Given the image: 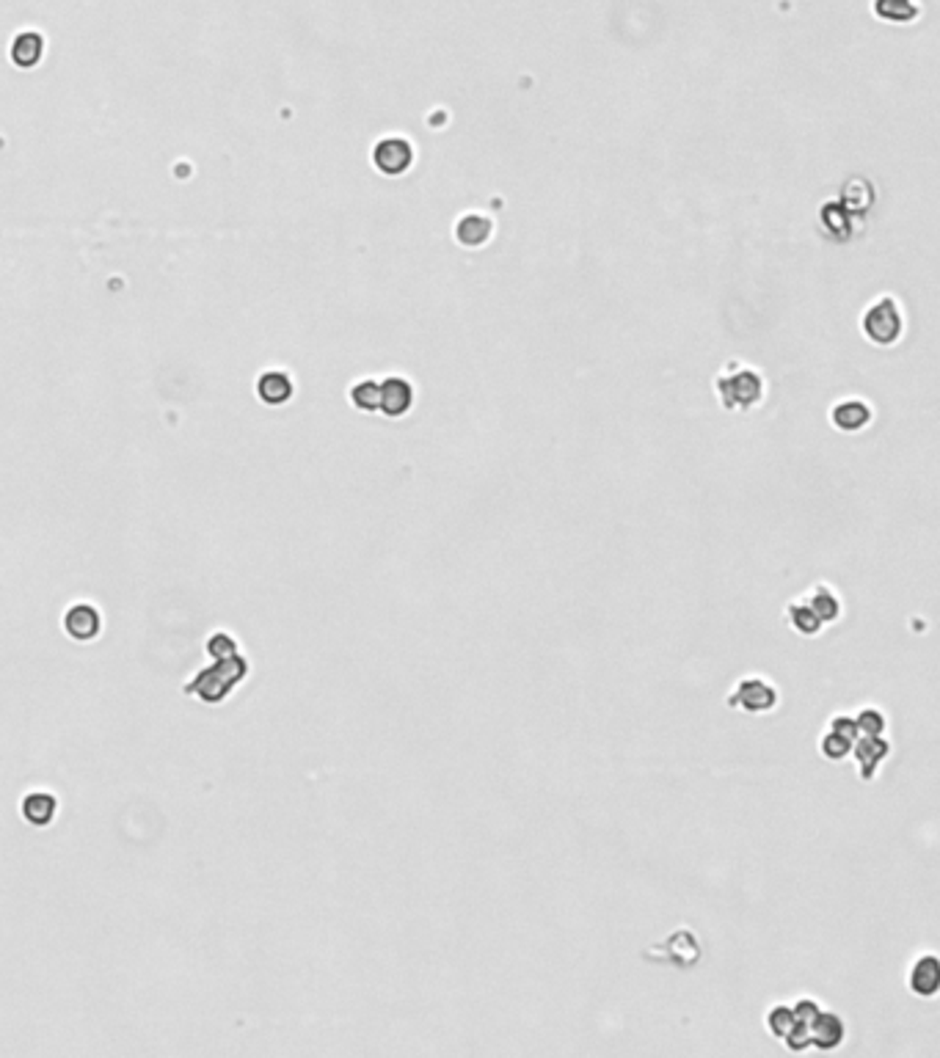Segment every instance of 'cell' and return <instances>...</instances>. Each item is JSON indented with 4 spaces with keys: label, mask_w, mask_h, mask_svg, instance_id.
Returning a JSON list of instances; mask_svg holds the SVG:
<instances>
[{
    "label": "cell",
    "mask_w": 940,
    "mask_h": 1058,
    "mask_svg": "<svg viewBox=\"0 0 940 1058\" xmlns=\"http://www.w3.org/2000/svg\"><path fill=\"white\" fill-rule=\"evenodd\" d=\"M855 725L860 736H883L885 731V716L877 708H860L855 716Z\"/></svg>",
    "instance_id": "cell-19"
},
{
    "label": "cell",
    "mask_w": 940,
    "mask_h": 1058,
    "mask_svg": "<svg viewBox=\"0 0 940 1058\" xmlns=\"http://www.w3.org/2000/svg\"><path fill=\"white\" fill-rule=\"evenodd\" d=\"M849 755H852L855 764H857V769H860V777H863V780H872V777L877 775L880 764L891 755V744H888L883 736H857V739L852 741Z\"/></svg>",
    "instance_id": "cell-5"
},
{
    "label": "cell",
    "mask_w": 940,
    "mask_h": 1058,
    "mask_svg": "<svg viewBox=\"0 0 940 1058\" xmlns=\"http://www.w3.org/2000/svg\"><path fill=\"white\" fill-rule=\"evenodd\" d=\"M831 420H833V425L839 430L855 433V430H863L872 422V408L866 403H860V400H844V403H839L833 408Z\"/></svg>",
    "instance_id": "cell-11"
},
{
    "label": "cell",
    "mask_w": 940,
    "mask_h": 1058,
    "mask_svg": "<svg viewBox=\"0 0 940 1058\" xmlns=\"http://www.w3.org/2000/svg\"><path fill=\"white\" fill-rule=\"evenodd\" d=\"M863 331L877 345H891L901 336V315L896 300L891 298H880L877 304L869 307V312L863 315Z\"/></svg>",
    "instance_id": "cell-3"
},
{
    "label": "cell",
    "mask_w": 940,
    "mask_h": 1058,
    "mask_svg": "<svg viewBox=\"0 0 940 1058\" xmlns=\"http://www.w3.org/2000/svg\"><path fill=\"white\" fill-rule=\"evenodd\" d=\"M783 1042H786V1047L792 1050V1053H805V1050L811 1047V1031H808V1026L797 1023L792 1031H788V1034L783 1036Z\"/></svg>",
    "instance_id": "cell-24"
},
{
    "label": "cell",
    "mask_w": 940,
    "mask_h": 1058,
    "mask_svg": "<svg viewBox=\"0 0 940 1058\" xmlns=\"http://www.w3.org/2000/svg\"><path fill=\"white\" fill-rule=\"evenodd\" d=\"M12 56H14V61L20 64V66H33L36 61L42 58V39L36 33H25V36H20V39L14 42V50H12Z\"/></svg>",
    "instance_id": "cell-18"
},
{
    "label": "cell",
    "mask_w": 940,
    "mask_h": 1058,
    "mask_svg": "<svg viewBox=\"0 0 940 1058\" xmlns=\"http://www.w3.org/2000/svg\"><path fill=\"white\" fill-rule=\"evenodd\" d=\"M792 1011H795V1017H797V1023H803V1026H811L814 1019H816V1014H819L822 1009H819V1003H816V1001H811V998H803V1001H797V1003L792 1006Z\"/></svg>",
    "instance_id": "cell-25"
},
{
    "label": "cell",
    "mask_w": 940,
    "mask_h": 1058,
    "mask_svg": "<svg viewBox=\"0 0 940 1058\" xmlns=\"http://www.w3.org/2000/svg\"><path fill=\"white\" fill-rule=\"evenodd\" d=\"M718 392L726 408L736 411H747L753 408L762 397H764V381L759 377V372L753 369H739L734 375H720L718 377Z\"/></svg>",
    "instance_id": "cell-2"
},
{
    "label": "cell",
    "mask_w": 940,
    "mask_h": 1058,
    "mask_svg": "<svg viewBox=\"0 0 940 1058\" xmlns=\"http://www.w3.org/2000/svg\"><path fill=\"white\" fill-rule=\"evenodd\" d=\"M795 1026H797V1017H795L792 1006L778 1003V1006L770 1009V1014H767V1028H770V1034H772L775 1039H783Z\"/></svg>",
    "instance_id": "cell-17"
},
{
    "label": "cell",
    "mask_w": 940,
    "mask_h": 1058,
    "mask_svg": "<svg viewBox=\"0 0 940 1058\" xmlns=\"http://www.w3.org/2000/svg\"><path fill=\"white\" fill-rule=\"evenodd\" d=\"M827 731H833L836 736L847 739L849 744H852V741L860 736V733H857V725H855V716H847V714H839V716H833L831 725H827Z\"/></svg>",
    "instance_id": "cell-23"
},
{
    "label": "cell",
    "mask_w": 940,
    "mask_h": 1058,
    "mask_svg": "<svg viewBox=\"0 0 940 1058\" xmlns=\"http://www.w3.org/2000/svg\"><path fill=\"white\" fill-rule=\"evenodd\" d=\"M290 395H292V384H290L287 375H282V372H268V375H262V381H259V397L265 400V403L279 405V403H284Z\"/></svg>",
    "instance_id": "cell-16"
},
{
    "label": "cell",
    "mask_w": 940,
    "mask_h": 1058,
    "mask_svg": "<svg viewBox=\"0 0 940 1058\" xmlns=\"http://www.w3.org/2000/svg\"><path fill=\"white\" fill-rule=\"evenodd\" d=\"M786 620H788V626H792V629H795L797 634H803V637H814V634H819L822 626H824L805 601L792 603V607L786 610Z\"/></svg>",
    "instance_id": "cell-15"
},
{
    "label": "cell",
    "mask_w": 940,
    "mask_h": 1058,
    "mask_svg": "<svg viewBox=\"0 0 940 1058\" xmlns=\"http://www.w3.org/2000/svg\"><path fill=\"white\" fill-rule=\"evenodd\" d=\"M910 993L918 998H935L937 987H940V962L937 957L927 954L921 959H916V965L910 967Z\"/></svg>",
    "instance_id": "cell-9"
},
{
    "label": "cell",
    "mask_w": 940,
    "mask_h": 1058,
    "mask_svg": "<svg viewBox=\"0 0 940 1058\" xmlns=\"http://www.w3.org/2000/svg\"><path fill=\"white\" fill-rule=\"evenodd\" d=\"M805 603L816 612L822 623H836L841 615V601L827 585H816L811 593H805Z\"/></svg>",
    "instance_id": "cell-13"
},
{
    "label": "cell",
    "mask_w": 940,
    "mask_h": 1058,
    "mask_svg": "<svg viewBox=\"0 0 940 1058\" xmlns=\"http://www.w3.org/2000/svg\"><path fill=\"white\" fill-rule=\"evenodd\" d=\"M492 232H494L492 221H488L485 215H477V212L464 215V218L458 221V226H456V238H458L464 246H469V248L483 246L488 238H492Z\"/></svg>",
    "instance_id": "cell-14"
},
{
    "label": "cell",
    "mask_w": 940,
    "mask_h": 1058,
    "mask_svg": "<svg viewBox=\"0 0 940 1058\" xmlns=\"http://www.w3.org/2000/svg\"><path fill=\"white\" fill-rule=\"evenodd\" d=\"M248 672V664L243 656H232V659H223L215 662V667L202 670L191 684H187V695H199L205 703H221L232 692V687L238 681H243Z\"/></svg>",
    "instance_id": "cell-1"
},
{
    "label": "cell",
    "mask_w": 940,
    "mask_h": 1058,
    "mask_svg": "<svg viewBox=\"0 0 940 1058\" xmlns=\"http://www.w3.org/2000/svg\"><path fill=\"white\" fill-rule=\"evenodd\" d=\"M775 703H778L775 687L767 681V678H756V675H750V678H742V681H736L734 692L728 695V706H731V708H742V711H747V714H764V711H772Z\"/></svg>",
    "instance_id": "cell-4"
},
{
    "label": "cell",
    "mask_w": 940,
    "mask_h": 1058,
    "mask_svg": "<svg viewBox=\"0 0 940 1058\" xmlns=\"http://www.w3.org/2000/svg\"><path fill=\"white\" fill-rule=\"evenodd\" d=\"M811 1031V1047L822 1050V1053H831L836 1047H841L844 1036H847V1026L841 1014L836 1011H819L816 1019L808 1026Z\"/></svg>",
    "instance_id": "cell-7"
},
{
    "label": "cell",
    "mask_w": 940,
    "mask_h": 1058,
    "mask_svg": "<svg viewBox=\"0 0 940 1058\" xmlns=\"http://www.w3.org/2000/svg\"><path fill=\"white\" fill-rule=\"evenodd\" d=\"M64 629L72 639L89 642L100 634V612L89 607V603H78V607H72L64 615Z\"/></svg>",
    "instance_id": "cell-10"
},
{
    "label": "cell",
    "mask_w": 940,
    "mask_h": 1058,
    "mask_svg": "<svg viewBox=\"0 0 940 1058\" xmlns=\"http://www.w3.org/2000/svg\"><path fill=\"white\" fill-rule=\"evenodd\" d=\"M351 400H353V405L361 408V411H379V400H381L379 384H375V381H364V384L353 386Z\"/></svg>",
    "instance_id": "cell-21"
},
{
    "label": "cell",
    "mask_w": 940,
    "mask_h": 1058,
    "mask_svg": "<svg viewBox=\"0 0 940 1058\" xmlns=\"http://www.w3.org/2000/svg\"><path fill=\"white\" fill-rule=\"evenodd\" d=\"M372 160H375V166H379V171H384L389 177H397V174L411 169L413 146L405 138H387V141H381L379 146H375Z\"/></svg>",
    "instance_id": "cell-6"
},
{
    "label": "cell",
    "mask_w": 940,
    "mask_h": 1058,
    "mask_svg": "<svg viewBox=\"0 0 940 1058\" xmlns=\"http://www.w3.org/2000/svg\"><path fill=\"white\" fill-rule=\"evenodd\" d=\"M56 811H58V802L48 791H33L22 800V816L33 827H48L56 819Z\"/></svg>",
    "instance_id": "cell-12"
},
{
    "label": "cell",
    "mask_w": 940,
    "mask_h": 1058,
    "mask_svg": "<svg viewBox=\"0 0 940 1058\" xmlns=\"http://www.w3.org/2000/svg\"><path fill=\"white\" fill-rule=\"evenodd\" d=\"M379 392H381V400H379V408L387 413V417H403V413H408L411 411V405H413V386L405 381V377H387V381L379 386Z\"/></svg>",
    "instance_id": "cell-8"
},
{
    "label": "cell",
    "mask_w": 940,
    "mask_h": 1058,
    "mask_svg": "<svg viewBox=\"0 0 940 1058\" xmlns=\"http://www.w3.org/2000/svg\"><path fill=\"white\" fill-rule=\"evenodd\" d=\"M819 750H822V755H824L827 761H844L847 755H849V750H852V744H849L847 739L836 736L833 731H827V733L822 736V741H819Z\"/></svg>",
    "instance_id": "cell-20"
},
{
    "label": "cell",
    "mask_w": 940,
    "mask_h": 1058,
    "mask_svg": "<svg viewBox=\"0 0 940 1058\" xmlns=\"http://www.w3.org/2000/svg\"><path fill=\"white\" fill-rule=\"evenodd\" d=\"M207 654L215 659V662H223V659H232V656H238V642L230 637V634H213L210 637V642H207Z\"/></svg>",
    "instance_id": "cell-22"
}]
</instances>
